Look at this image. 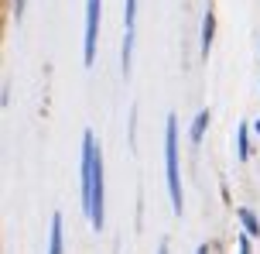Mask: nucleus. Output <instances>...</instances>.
<instances>
[{"mask_svg": "<svg viewBox=\"0 0 260 254\" xmlns=\"http://www.w3.org/2000/svg\"><path fill=\"white\" fill-rule=\"evenodd\" d=\"M253 131H257V134H260V121H253Z\"/></svg>", "mask_w": 260, "mask_h": 254, "instance_id": "ddd939ff", "label": "nucleus"}, {"mask_svg": "<svg viewBox=\"0 0 260 254\" xmlns=\"http://www.w3.org/2000/svg\"><path fill=\"white\" fill-rule=\"evenodd\" d=\"M134 24H137V0H123V48H120L123 76H130V62H134Z\"/></svg>", "mask_w": 260, "mask_h": 254, "instance_id": "20e7f679", "label": "nucleus"}, {"mask_svg": "<svg viewBox=\"0 0 260 254\" xmlns=\"http://www.w3.org/2000/svg\"><path fill=\"white\" fill-rule=\"evenodd\" d=\"M236 220H240V227L247 230V234L253 237V241L260 237V216L253 213L250 206H236Z\"/></svg>", "mask_w": 260, "mask_h": 254, "instance_id": "39448f33", "label": "nucleus"}, {"mask_svg": "<svg viewBox=\"0 0 260 254\" xmlns=\"http://www.w3.org/2000/svg\"><path fill=\"white\" fill-rule=\"evenodd\" d=\"M195 254H209V244H202V247H199V251H195Z\"/></svg>", "mask_w": 260, "mask_h": 254, "instance_id": "9b49d317", "label": "nucleus"}, {"mask_svg": "<svg viewBox=\"0 0 260 254\" xmlns=\"http://www.w3.org/2000/svg\"><path fill=\"white\" fill-rule=\"evenodd\" d=\"M236 254H253V237H250L247 230L236 237Z\"/></svg>", "mask_w": 260, "mask_h": 254, "instance_id": "9d476101", "label": "nucleus"}, {"mask_svg": "<svg viewBox=\"0 0 260 254\" xmlns=\"http://www.w3.org/2000/svg\"><path fill=\"white\" fill-rule=\"evenodd\" d=\"M250 131H253V127H250L247 121L236 127V158L240 161H250Z\"/></svg>", "mask_w": 260, "mask_h": 254, "instance_id": "1a4fd4ad", "label": "nucleus"}, {"mask_svg": "<svg viewBox=\"0 0 260 254\" xmlns=\"http://www.w3.org/2000/svg\"><path fill=\"white\" fill-rule=\"evenodd\" d=\"M165 172H168V196H171V210L182 216L185 200H182V165H178V121L171 114L165 121Z\"/></svg>", "mask_w": 260, "mask_h": 254, "instance_id": "f03ea898", "label": "nucleus"}, {"mask_svg": "<svg viewBox=\"0 0 260 254\" xmlns=\"http://www.w3.org/2000/svg\"><path fill=\"white\" fill-rule=\"evenodd\" d=\"M157 254H168V244H161V247H157Z\"/></svg>", "mask_w": 260, "mask_h": 254, "instance_id": "f8f14e48", "label": "nucleus"}, {"mask_svg": "<svg viewBox=\"0 0 260 254\" xmlns=\"http://www.w3.org/2000/svg\"><path fill=\"white\" fill-rule=\"evenodd\" d=\"M209 121H212V114H209V110H199V114H195L192 127H188V141H192V145H202V137H206Z\"/></svg>", "mask_w": 260, "mask_h": 254, "instance_id": "0eeeda50", "label": "nucleus"}, {"mask_svg": "<svg viewBox=\"0 0 260 254\" xmlns=\"http://www.w3.org/2000/svg\"><path fill=\"white\" fill-rule=\"evenodd\" d=\"M212 38H216V14H212V7H209L206 17H202V59H209Z\"/></svg>", "mask_w": 260, "mask_h": 254, "instance_id": "6e6552de", "label": "nucleus"}, {"mask_svg": "<svg viewBox=\"0 0 260 254\" xmlns=\"http://www.w3.org/2000/svg\"><path fill=\"white\" fill-rule=\"evenodd\" d=\"M100 14H103V0H86V38H82V62H86V66H92V62H96Z\"/></svg>", "mask_w": 260, "mask_h": 254, "instance_id": "7ed1b4c3", "label": "nucleus"}, {"mask_svg": "<svg viewBox=\"0 0 260 254\" xmlns=\"http://www.w3.org/2000/svg\"><path fill=\"white\" fill-rule=\"evenodd\" d=\"M65 234H62V213L52 216V230H48V254H62Z\"/></svg>", "mask_w": 260, "mask_h": 254, "instance_id": "423d86ee", "label": "nucleus"}, {"mask_svg": "<svg viewBox=\"0 0 260 254\" xmlns=\"http://www.w3.org/2000/svg\"><path fill=\"white\" fill-rule=\"evenodd\" d=\"M82 206L92 230L106 223V175H103V148L96 145V134H82Z\"/></svg>", "mask_w": 260, "mask_h": 254, "instance_id": "f257e3e1", "label": "nucleus"}]
</instances>
